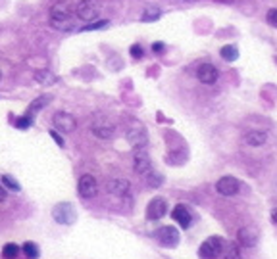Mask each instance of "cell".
<instances>
[{"mask_svg": "<svg viewBox=\"0 0 277 259\" xmlns=\"http://www.w3.org/2000/svg\"><path fill=\"white\" fill-rule=\"evenodd\" d=\"M74 8L70 2L60 0L50 6V25L56 27L58 31H70L74 29Z\"/></svg>", "mask_w": 277, "mask_h": 259, "instance_id": "1", "label": "cell"}, {"mask_svg": "<svg viewBox=\"0 0 277 259\" xmlns=\"http://www.w3.org/2000/svg\"><path fill=\"white\" fill-rule=\"evenodd\" d=\"M224 254V240L220 236H210L208 240L202 242L198 248V256L200 259H218Z\"/></svg>", "mask_w": 277, "mask_h": 259, "instance_id": "2", "label": "cell"}, {"mask_svg": "<svg viewBox=\"0 0 277 259\" xmlns=\"http://www.w3.org/2000/svg\"><path fill=\"white\" fill-rule=\"evenodd\" d=\"M74 13H76L81 21H92L100 13V4L96 0H81L76 8H74Z\"/></svg>", "mask_w": 277, "mask_h": 259, "instance_id": "3", "label": "cell"}, {"mask_svg": "<svg viewBox=\"0 0 277 259\" xmlns=\"http://www.w3.org/2000/svg\"><path fill=\"white\" fill-rule=\"evenodd\" d=\"M127 140L133 148H144L146 142H148V135H146V129L138 121H131L129 127H127Z\"/></svg>", "mask_w": 277, "mask_h": 259, "instance_id": "4", "label": "cell"}, {"mask_svg": "<svg viewBox=\"0 0 277 259\" xmlns=\"http://www.w3.org/2000/svg\"><path fill=\"white\" fill-rule=\"evenodd\" d=\"M52 125H54V131L68 135V133H74L77 129V119L68 111H56L52 117Z\"/></svg>", "mask_w": 277, "mask_h": 259, "instance_id": "5", "label": "cell"}, {"mask_svg": "<svg viewBox=\"0 0 277 259\" xmlns=\"http://www.w3.org/2000/svg\"><path fill=\"white\" fill-rule=\"evenodd\" d=\"M52 217H54V221L60 223V225H74L77 219V213L72 204L64 202V204H58V206L52 210Z\"/></svg>", "mask_w": 277, "mask_h": 259, "instance_id": "6", "label": "cell"}, {"mask_svg": "<svg viewBox=\"0 0 277 259\" xmlns=\"http://www.w3.org/2000/svg\"><path fill=\"white\" fill-rule=\"evenodd\" d=\"M154 236H156L158 244L164 248H176L179 244V233L176 227H160Z\"/></svg>", "mask_w": 277, "mask_h": 259, "instance_id": "7", "label": "cell"}, {"mask_svg": "<svg viewBox=\"0 0 277 259\" xmlns=\"http://www.w3.org/2000/svg\"><path fill=\"white\" fill-rule=\"evenodd\" d=\"M77 190H79V196L85 198V200H90V198L96 196L98 192V183L92 175H83L77 183Z\"/></svg>", "mask_w": 277, "mask_h": 259, "instance_id": "8", "label": "cell"}, {"mask_svg": "<svg viewBox=\"0 0 277 259\" xmlns=\"http://www.w3.org/2000/svg\"><path fill=\"white\" fill-rule=\"evenodd\" d=\"M133 167L135 173L140 177H146L152 171V161L148 158V154L144 152V148H137L135 150V156H133Z\"/></svg>", "mask_w": 277, "mask_h": 259, "instance_id": "9", "label": "cell"}, {"mask_svg": "<svg viewBox=\"0 0 277 259\" xmlns=\"http://www.w3.org/2000/svg\"><path fill=\"white\" fill-rule=\"evenodd\" d=\"M166 213H168V204H166L164 198H154L146 206V219L148 221H160L162 217H166Z\"/></svg>", "mask_w": 277, "mask_h": 259, "instance_id": "10", "label": "cell"}, {"mask_svg": "<svg viewBox=\"0 0 277 259\" xmlns=\"http://www.w3.org/2000/svg\"><path fill=\"white\" fill-rule=\"evenodd\" d=\"M90 131L98 136V138H112L114 133H116L114 125L110 123L106 117H100V115L94 117V121L90 123Z\"/></svg>", "mask_w": 277, "mask_h": 259, "instance_id": "11", "label": "cell"}, {"mask_svg": "<svg viewBox=\"0 0 277 259\" xmlns=\"http://www.w3.org/2000/svg\"><path fill=\"white\" fill-rule=\"evenodd\" d=\"M239 188H240V183L235 177H222V179L218 181V185H216V190L226 198L235 196V194L239 192Z\"/></svg>", "mask_w": 277, "mask_h": 259, "instance_id": "12", "label": "cell"}, {"mask_svg": "<svg viewBox=\"0 0 277 259\" xmlns=\"http://www.w3.org/2000/svg\"><path fill=\"white\" fill-rule=\"evenodd\" d=\"M196 77H198V81L204 83V85H214L216 81H218V69H216V65L212 63H202L200 67L196 69Z\"/></svg>", "mask_w": 277, "mask_h": 259, "instance_id": "13", "label": "cell"}, {"mask_svg": "<svg viewBox=\"0 0 277 259\" xmlns=\"http://www.w3.org/2000/svg\"><path fill=\"white\" fill-rule=\"evenodd\" d=\"M172 217H174V221H176L181 229H189L190 223H192V215H190L189 208H185L183 204H179V206L174 208V211H172Z\"/></svg>", "mask_w": 277, "mask_h": 259, "instance_id": "14", "label": "cell"}, {"mask_svg": "<svg viewBox=\"0 0 277 259\" xmlns=\"http://www.w3.org/2000/svg\"><path fill=\"white\" fill-rule=\"evenodd\" d=\"M237 240H239L240 246L244 248H254L258 242V233L252 229V227H242L237 233Z\"/></svg>", "mask_w": 277, "mask_h": 259, "instance_id": "15", "label": "cell"}, {"mask_svg": "<svg viewBox=\"0 0 277 259\" xmlns=\"http://www.w3.org/2000/svg\"><path fill=\"white\" fill-rule=\"evenodd\" d=\"M108 190L116 194V196H126L127 192H129V183L124 181V179H114L108 183Z\"/></svg>", "mask_w": 277, "mask_h": 259, "instance_id": "16", "label": "cell"}, {"mask_svg": "<svg viewBox=\"0 0 277 259\" xmlns=\"http://www.w3.org/2000/svg\"><path fill=\"white\" fill-rule=\"evenodd\" d=\"M266 133L264 131H250V133H246L244 135V142L248 144V146H262L266 142Z\"/></svg>", "mask_w": 277, "mask_h": 259, "instance_id": "17", "label": "cell"}, {"mask_svg": "<svg viewBox=\"0 0 277 259\" xmlns=\"http://www.w3.org/2000/svg\"><path fill=\"white\" fill-rule=\"evenodd\" d=\"M35 81L40 85H54L58 81V77L48 69H38V71H35Z\"/></svg>", "mask_w": 277, "mask_h": 259, "instance_id": "18", "label": "cell"}, {"mask_svg": "<svg viewBox=\"0 0 277 259\" xmlns=\"http://www.w3.org/2000/svg\"><path fill=\"white\" fill-rule=\"evenodd\" d=\"M220 56L226 62H235L239 58V50H237V46H233V44H227V46H224V48L220 50Z\"/></svg>", "mask_w": 277, "mask_h": 259, "instance_id": "19", "label": "cell"}, {"mask_svg": "<svg viewBox=\"0 0 277 259\" xmlns=\"http://www.w3.org/2000/svg\"><path fill=\"white\" fill-rule=\"evenodd\" d=\"M50 100H52V96H38L35 102H31V106H29V113H27V115H31V117H33V115H35L38 110H42V108H44Z\"/></svg>", "mask_w": 277, "mask_h": 259, "instance_id": "20", "label": "cell"}, {"mask_svg": "<svg viewBox=\"0 0 277 259\" xmlns=\"http://www.w3.org/2000/svg\"><path fill=\"white\" fill-rule=\"evenodd\" d=\"M160 15H162V10H160V8H146L144 13L140 15V21H144V23H148V21H156Z\"/></svg>", "mask_w": 277, "mask_h": 259, "instance_id": "21", "label": "cell"}, {"mask_svg": "<svg viewBox=\"0 0 277 259\" xmlns=\"http://www.w3.org/2000/svg\"><path fill=\"white\" fill-rule=\"evenodd\" d=\"M24 254L27 256V259H38V256H40V250H38L37 244H33V242H26L24 244Z\"/></svg>", "mask_w": 277, "mask_h": 259, "instance_id": "22", "label": "cell"}, {"mask_svg": "<svg viewBox=\"0 0 277 259\" xmlns=\"http://www.w3.org/2000/svg\"><path fill=\"white\" fill-rule=\"evenodd\" d=\"M20 252H22V248L18 246V244H6V246L2 248V256L6 259H14L20 256Z\"/></svg>", "mask_w": 277, "mask_h": 259, "instance_id": "23", "label": "cell"}, {"mask_svg": "<svg viewBox=\"0 0 277 259\" xmlns=\"http://www.w3.org/2000/svg\"><path fill=\"white\" fill-rule=\"evenodd\" d=\"M0 183L6 186V188H10V190H16V192H20V190H22V186H20V183H18V181L14 179L12 175H2Z\"/></svg>", "mask_w": 277, "mask_h": 259, "instance_id": "24", "label": "cell"}, {"mask_svg": "<svg viewBox=\"0 0 277 259\" xmlns=\"http://www.w3.org/2000/svg\"><path fill=\"white\" fill-rule=\"evenodd\" d=\"M146 181H148V186H152V188H158V186L164 183V177L160 175V173H154V171H150L146 177H144Z\"/></svg>", "mask_w": 277, "mask_h": 259, "instance_id": "25", "label": "cell"}, {"mask_svg": "<svg viewBox=\"0 0 277 259\" xmlns=\"http://www.w3.org/2000/svg\"><path fill=\"white\" fill-rule=\"evenodd\" d=\"M33 125V117L31 115H22L20 119H16V127L18 129H27V127H31Z\"/></svg>", "mask_w": 277, "mask_h": 259, "instance_id": "26", "label": "cell"}, {"mask_svg": "<svg viewBox=\"0 0 277 259\" xmlns=\"http://www.w3.org/2000/svg\"><path fill=\"white\" fill-rule=\"evenodd\" d=\"M226 259H240V250L235 244H231L226 250Z\"/></svg>", "mask_w": 277, "mask_h": 259, "instance_id": "27", "label": "cell"}, {"mask_svg": "<svg viewBox=\"0 0 277 259\" xmlns=\"http://www.w3.org/2000/svg\"><path fill=\"white\" fill-rule=\"evenodd\" d=\"M129 52H131V56H133L135 60H140V58L144 56V50H142V46H140V44H133Z\"/></svg>", "mask_w": 277, "mask_h": 259, "instance_id": "28", "label": "cell"}, {"mask_svg": "<svg viewBox=\"0 0 277 259\" xmlns=\"http://www.w3.org/2000/svg\"><path fill=\"white\" fill-rule=\"evenodd\" d=\"M106 25H108V21H94V23H90V25H85L83 31H96V29L106 27Z\"/></svg>", "mask_w": 277, "mask_h": 259, "instance_id": "29", "label": "cell"}, {"mask_svg": "<svg viewBox=\"0 0 277 259\" xmlns=\"http://www.w3.org/2000/svg\"><path fill=\"white\" fill-rule=\"evenodd\" d=\"M268 23L277 27V10H270L268 12Z\"/></svg>", "mask_w": 277, "mask_h": 259, "instance_id": "30", "label": "cell"}, {"mask_svg": "<svg viewBox=\"0 0 277 259\" xmlns=\"http://www.w3.org/2000/svg\"><path fill=\"white\" fill-rule=\"evenodd\" d=\"M50 136H52V138H54V140H56V144H58L60 148H64V144H66V142H64V138H62V136L58 135V131H54V129H52V131H50Z\"/></svg>", "mask_w": 277, "mask_h": 259, "instance_id": "31", "label": "cell"}, {"mask_svg": "<svg viewBox=\"0 0 277 259\" xmlns=\"http://www.w3.org/2000/svg\"><path fill=\"white\" fill-rule=\"evenodd\" d=\"M164 42H154V44H152V52H158V54H162V52H164Z\"/></svg>", "mask_w": 277, "mask_h": 259, "instance_id": "32", "label": "cell"}, {"mask_svg": "<svg viewBox=\"0 0 277 259\" xmlns=\"http://www.w3.org/2000/svg\"><path fill=\"white\" fill-rule=\"evenodd\" d=\"M6 200V190H4V186L0 185V202H4Z\"/></svg>", "mask_w": 277, "mask_h": 259, "instance_id": "33", "label": "cell"}, {"mask_svg": "<svg viewBox=\"0 0 277 259\" xmlns=\"http://www.w3.org/2000/svg\"><path fill=\"white\" fill-rule=\"evenodd\" d=\"M272 221L277 225V208H274V210H272Z\"/></svg>", "mask_w": 277, "mask_h": 259, "instance_id": "34", "label": "cell"}, {"mask_svg": "<svg viewBox=\"0 0 277 259\" xmlns=\"http://www.w3.org/2000/svg\"><path fill=\"white\" fill-rule=\"evenodd\" d=\"M218 2H235V0H218Z\"/></svg>", "mask_w": 277, "mask_h": 259, "instance_id": "35", "label": "cell"}, {"mask_svg": "<svg viewBox=\"0 0 277 259\" xmlns=\"http://www.w3.org/2000/svg\"><path fill=\"white\" fill-rule=\"evenodd\" d=\"M187 2H194V0H187Z\"/></svg>", "mask_w": 277, "mask_h": 259, "instance_id": "36", "label": "cell"}]
</instances>
